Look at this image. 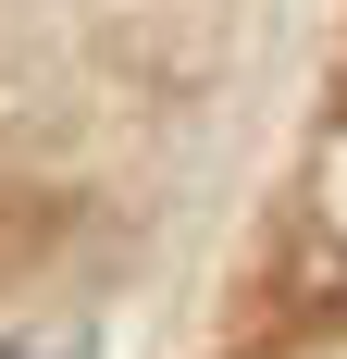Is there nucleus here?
I'll use <instances>...</instances> for the list:
<instances>
[{"label":"nucleus","mask_w":347,"mask_h":359,"mask_svg":"<svg viewBox=\"0 0 347 359\" xmlns=\"http://www.w3.org/2000/svg\"><path fill=\"white\" fill-rule=\"evenodd\" d=\"M0 359H13V347H0Z\"/></svg>","instance_id":"1"}]
</instances>
